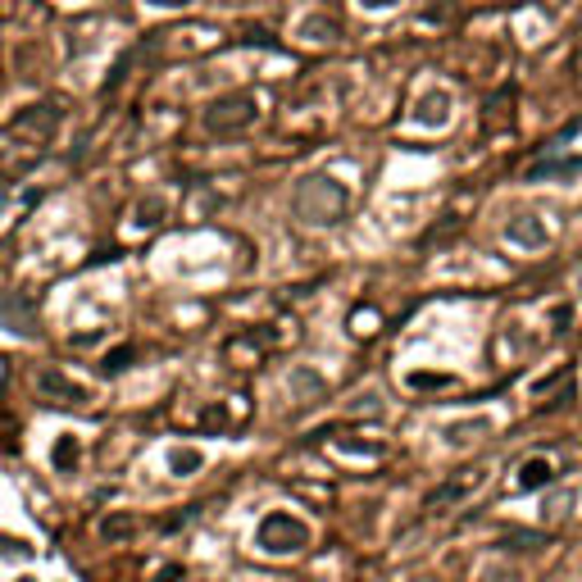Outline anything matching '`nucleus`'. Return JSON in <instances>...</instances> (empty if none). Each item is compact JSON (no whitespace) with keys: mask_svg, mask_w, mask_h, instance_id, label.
Returning <instances> with one entry per match:
<instances>
[{"mask_svg":"<svg viewBox=\"0 0 582 582\" xmlns=\"http://www.w3.org/2000/svg\"><path fill=\"white\" fill-rule=\"evenodd\" d=\"M305 541H309V528H305V523H296V519H287V514H273V519L260 528V546H264V550H273V555L300 550Z\"/></svg>","mask_w":582,"mask_h":582,"instance_id":"f257e3e1","label":"nucleus"}]
</instances>
